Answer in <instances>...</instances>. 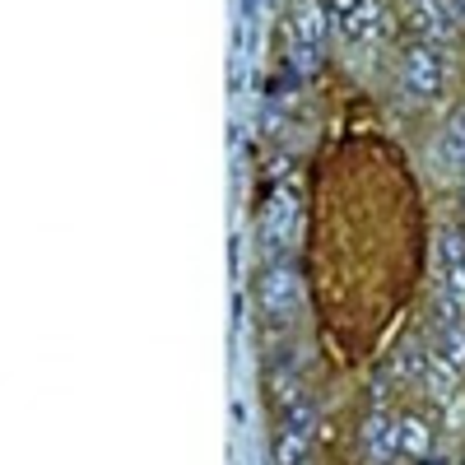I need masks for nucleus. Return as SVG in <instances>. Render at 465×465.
<instances>
[{"mask_svg": "<svg viewBox=\"0 0 465 465\" xmlns=\"http://www.w3.org/2000/svg\"><path fill=\"white\" fill-rule=\"evenodd\" d=\"M442 74H447V65H442L438 47H429V43L405 47V61H401V84H405L410 94H419V98H438V94H442Z\"/></svg>", "mask_w": 465, "mask_h": 465, "instance_id": "obj_1", "label": "nucleus"}, {"mask_svg": "<svg viewBox=\"0 0 465 465\" xmlns=\"http://www.w3.org/2000/svg\"><path fill=\"white\" fill-rule=\"evenodd\" d=\"M359 447H363L377 465H386L391 456H401V451H396V419L386 414V410L363 414V423H359Z\"/></svg>", "mask_w": 465, "mask_h": 465, "instance_id": "obj_2", "label": "nucleus"}, {"mask_svg": "<svg viewBox=\"0 0 465 465\" xmlns=\"http://www.w3.org/2000/svg\"><path fill=\"white\" fill-rule=\"evenodd\" d=\"M256 289H261V307H265V312H289V307L298 302V275H293L284 261L265 265Z\"/></svg>", "mask_w": 465, "mask_h": 465, "instance_id": "obj_3", "label": "nucleus"}, {"mask_svg": "<svg viewBox=\"0 0 465 465\" xmlns=\"http://www.w3.org/2000/svg\"><path fill=\"white\" fill-rule=\"evenodd\" d=\"M293 223H298V201H293V191H275V201H270L265 210V242L270 252H284L289 238H293Z\"/></svg>", "mask_w": 465, "mask_h": 465, "instance_id": "obj_4", "label": "nucleus"}, {"mask_svg": "<svg viewBox=\"0 0 465 465\" xmlns=\"http://www.w3.org/2000/svg\"><path fill=\"white\" fill-rule=\"evenodd\" d=\"M322 33H326V19L317 5H302L293 15V52H302V65H312L317 52H322Z\"/></svg>", "mask_w": 465, "mask_h": 465, "instance_id": "obj_5", "label": "nucleus"}, {"mask_svg": "<svg viewBox=\"0 0 465 465\" xmlns=\"http://www.w3.org/2000/svg\"><path fill=\"white\" fill-rule=\"evenodd\" d=\"M396 451L410 456V460H429L433 456V433H429V423H423L419 414H401L396 419Z\"/></svg>", "mask_w": 465, "mask_h": 465, "instance_id": "obj_6", "label": "nucleus"}, {"mask_svg": "<svg viewBox=\"0 0 465 465\" xmlns=\"http://www.w3.org/2000/svg\"><path fill=\"white\" fill-rule=\"evenodd\" d=\"M298 460H307V433L280 429L275 433V465H298Z\"/></svg>", "mask_w": 465, "mask_h": 465, "instance_id": "obj_7", "label": "nucleus"}, {"mask_svg": "<svg viewBox=\"0 0 465 465\" xmlns=\"http://www.w3.org/2000/svg\"><path fill=\"white\" fill-rule=\"evenodd\" d=\"M442 354H447L456 368H465V322H447V331H442Z\"/></svg>", "mask_w": 465, "mask_h": 465, "instance_id": "obj_8", "label": "nucleus"}, {"mask_svg": "<svg viewBox=\"0 0 465 465\" xmlns=\"http://www.w3.org/2000/svg\"><path fill=\"white\" fill-rule=\"evenodd\" d=\"M438 159H442V163H447L451 173H465V140L447 131V135L438 140Z\"/></svg>", "mask_w": 465, "mask_h": 465, "instance_id": "obj_9", "label": "nucleus"}, {"mask_svg": "<svg viewBox=\"0 0 465 465\" xmlns=\"http://www.w3.org/2000/svg\"><path fill=\"white\" fill-rule=\"evenodd\" d=\"M359 5H363V0H331V19H335L340 33H349V24H354V15H359Z\"/></svg>", "mask_w": 465, "mask_h": 465, "instance_id": "obj_10", "label": "nucleus"}, {"mask_svg": "<svg viewBox=\"0 0 465 465\" xmlns=\"http://www.w3.org/2000/svg\"><path fill=\"white\" fill-rule=\"evenodd\" d=\"M447 131L465 140V107H456V112H451V122H447Z\"/></svg>", "mask_w": 465, "mask_h": 465, "instance_id": "obj_11", "label": "nucleus"}, {"mask_svg": "<svg viewBox=\"0 0 465 465\" xmlns=\"http://www.w3.org/2000/svg\"><path fill=\"white\" fill-rule=\"evenodd\" d=\"M386 465H414L410 456H391V460H386Z\"/></svg>", "mask_w": 465, "mask_h": 465, "instance_id": "obj_12", "label": "nucleus"}, {"mask_svg": "<svg viewBox=\"0 0 465 465\" xmlns=\"http://www.w3.org/2000/svg\"><path fill=\"white\" fill-rule=\"evenodd\" d=\"M423 465H451V460H438V456H429V460H423Z\"/></svg>", "mask_w": 465, "mask_h": 465, "instance_id": "obj_13", "label": "nucleus"}, {"mask_svg": "<svg viewBox=\"0 0 465 465\" xmlns=\"http://www.w3.org/2000/svg\"><path fill=\"white\" fill-rule=\"evenodd\" d=\"M298 465H312V460H298Z\"/></svg>", "mask_w": 465, "mask_h": 465, "instance_id": "obj_14", "label": "nucleus"}, {"mask_svg": "<svg viewBox=\"0 0 465 465\" xmlns=\"http://www.w3.org/2000/svg\"><path fill=\"white\" fill-rule=\"evenodd\" d=\"M460 201H465V186H460Z\"/></svg>", "mask_w": 465, "mask_h": 465, "instance_id": "obj_15", "label": "nucleus"}]
</instances>
